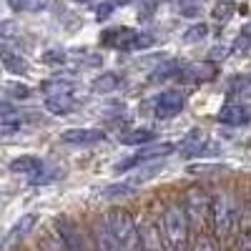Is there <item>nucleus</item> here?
<instances>
[{
  "instance_id": "16",
  "label": "nucleus",
  "mask_w": 251,
  "mask_h": 251,
  "mask_svg": "<svg viewBox=\"0 0 251 251\" xmlns=\"http://www.w3.org/2000/svg\"><path fill=\"white\" fill-rule=\"evenodd\" d=\"M33 224H35V216H33V214L23 216V219H20V221L10 228V231H8V236H5L3 246H10V244H13V241H18L20 236H25V234L30 231V228H33Z\"/></svg>"
},
{
  "instance_id": "22",
  "label": "nucleus",
  "mask_w": 251,
  "mask_h": 251,
  "mask_svg": "<svg viewBox=\"0 0 251 251\" xmlns=\"http://www.w3.org/2000/svg\"><path fill=\"white\" fill-rule=\"evenodd\" d=\"M43 63H46V66H63V63H66V53L58 50V48L46 50L43 53Z\"/></svg>"
},
{
  "instance_id": "32",
  "label": "nucleus",
  "mask_w": 251,
  "mask_h": 251,
  "mask_svg": "<svg viewBox=\"0 0 251 251\" xmlns=\"http://www.w3.org/2000/svg\"><path fill=\"white\" fill-rule=\"evenodd\" d=\"M116 5H128V3H133V0H113Z\"/></svg>"
},
{
  "instance_id": "24",
  "label": "nucleus",
  "mask_w": 251,
  "mask_h": 251,
  "mask_svg": "<svg viewBox=\"0 0 251 251\" xmlns=\"http://www.w3.org/2000/svg\"><path fill=\"white\" fill-rule=\"evenodd\" d=\"M194 251H216V244H214V239H208V236H201V239L196 241Z\"/></svg>"
},
{
  "instance_id": "20",
  "label": "nucleus",
  "mask_w": 251,
  "mask_h": 251,
  "mask_svg": "<svg viewBox=\"0 0 251 251\" xmlns=\"http://www.w3.org/2000/svg\"><path fill=\"white\" fill-rule=\"evenodd\" d=\"M40 91L48 93V96H58V93H71V83H63V80H46Z\"/></svg>"
},
{
  "instance_id": "23",
  "label": "nucleus",
  "mask_w": 251,
  "mask_h": 251,
  "mask_svg": "<svg viewBox=\"0 0 251 251\" xmlns=\"http://www.w3.org/2000/svg\"><path fill=\"white\" fill-rule=\"evenodd\" d=\"M20 131V121L13 118V116H5V118H0V136H8V133H15Z\"/></svg>"
},
{
  "instance_id": "31",
  "label": "nucleus",
  "mask_w": 251,
  "mask_h": 251,
  "mask_svg": "<svg viewBox=\"0 0 251 251\" xmlns=\"http://www.w3.org/2000/svg\"><path fill=\"white\" fill-rule=\"evenodd\" d=\"M5 116H13V106H8V103H0V118Z\"/></svg>"
},
{
  "instance_id": "8",
  "label": "nucleus",
  "mask_w": 251,
  "mask_h": 251,
  "mask_svg": "<svg viewBox=\"0 0 251 251\" xmlns=\"http://www.w3.org/2000/svg\"><path fill=\"white\" fill-rule=\"evenodd\" d=\"M60 141L68 143V146H93L98 141H103V131L96 128H71V131H63Z\"/></svg>"
},
{
  "instance_id": "29",
  "label": "nucleus",
  "mask_w": 251,
  "mask_h": 251,
  "mask_svg": "<svg viewBox=\"0 0 251 251\" xmlns=\"http://www.w3.org/2000/svg\"><path fill=\"white\" fill-rule=\"evenodd\" d=\"M8 5L13 10H25L28 8V0H8Z\"/></svg>"
},
{
  "instance_id": "19",
  "label": "nucleus",
  "mask_w": 251,
  "mask_h": 251,
  "mask_svg": "<svg viewBox=\"0 0 251 251\" xmlns=\"http://www.w3.org/2000/svg\"><path fill=\"white\" fill-rule=\"evenodd\" d=\"M206 35H208V25L206 23H196L191 28H186L183 40H186V43H199V40H203Z\"/></svg>"
},
{
  "instance_id": "12",
  "label": "nucleus",
  "mask_w": 251,
  "mask_h": 251,
  "mask_svg": "<svg viewBox=\"0 0 251 251\" xmlns=\"http://www.w3.org/2000/svg\"><path fill=\"white\" fill-rule=\"evenodd\" d=\"M10 171L13 174H28V176H35L43 171V161L35 158V156H18L10 161Z\"/></svg>"
},
{
  "instance_id": "6",
  "label": "nucleus",
  "mask_w": 251,
  "mask_h": 251,
  "mask_svg": "<svg viewBox=\"0 0 251 251\" xmlns=\"http://www.w3.org/2000/svg\"><path fill=\"white\" fill-rule=\"evenodd\" d=\"M136 38H138V30L133 28H108L106 33L100 35V43L106 48H118V50H133L136 48Z\"/></svg>"
},
{
  "instance_id": "21",
  "label": "nucleus",
  "mask_w": 251,
  "mask_h": 251,
  "mask_svg": "<svg viewBox=\"0 0 251 251\" xmlns=\"http://www.w3.org/2000/svg\"><path fill=\"white\" fill-rule=\"evenodd\" d=\"M5 93L10 98H28L30 96V88L23 86V83H5Z\"/></svg>"
},
{
  "instance_id": "18",
  "label": "nucleus",
  "mask_w": 251,
  "mask_h": 251,
  "mask_svg": "<svg viewBox=\"0 0 251 251\" xmlns=\"http://www.w3.org/2000/svg\"><path fill=\"white\" fill-rule=\"evenodd\" d=\"M153 138H156V133L151 128H136V131L123 136V143L126 146H146V143H151Z\"/></svg>"
},
{
  "instance_id": "5",
  "label": "nucleus",
  "mask_w": 251,
  "mask_h": 251,
  "mask_svg": "<svg viewBox=\"0 0 251 251\" xmlns=\"http://www.w3.org/2000/svg\"><path fill=\"white\" fill-rule=\"evenodd\" d=\"M211 211V196L201 188H191V191L186 194V214H188V221L201 226L206 214Z\"/></svg>"
},
{
  "instance_id": "1",
  "label": "nucleus",
  "mask_w": 251,
  "mask_h": 251,
  "mask_svg": "<svg viewBox=\"0 0 251 251\" xmlns=\"http://www.w3.org/2000/svg\"><path fill=\"white\" fill-rule=\"evenodd\" d=\"M188 214L178 203H171L163 214V244L169 251H186L188 249Z\"/></svg>"
},
{
  "instance_id": "7",
  "label": "nucleus",
  "mask_w": 251,
  "mask_h": 251,
  "mask_svg": "<svg viewBox=\"0 0 251 251\" xmlns=\"http://www.w3.org/2000/svg\"><path fill=\"white\" fill-rule=\"evenodd\" d=\"M183 111V96L178 91H163L153 100V113L158 118H174Z\"/></svg>"
},
{
  "instance_id": "17",
  "label": "nucleus",
  "mask_w": 251,
  "mask_h": 251,
  "mask_svg": "<svg viewBox=\"0 0 251 251\" xmlns=\"http://www.w3.org/2000/svg\"><path fill=\"white\" fill-rule=\"evenodd\" d=\"M203 146H206V141L201 138V133L199 131H191V133H188V138L181 143V153L183 156H196V153L203 151Z\"/></svg>"
},
{
  "instance_id": "9",
  "label": "nucleus",
  "mask_w": 251,
  "mask_h": 251,
  "mask_svg": "<svg viewBox=\"0 0 251 251\" xmlns=\"http://www.w3.org/2000/svg\"><path fill=\"white\" fill-rule=\"evenodd\" d=\"M93 234H96V249H98V251H123V249H121V244H118V239H116V236H113V231H111L108 221L96 224Z\"/></svg>"
},
{
  "instance_id": "11",
  "label": "nucleus",
  "mask_w": 251,
  "mask_h": 251,
  "mask_svg": "<svg viewBox=\"0 0 251 251\" xmlns=\"http://www.w3.org/2000/svg\"><path fill=\"white\" fill-rule=\"evenodd\" d=\"M46 111L53 116H68L75 111V100L71 98V93H58V96H48L46 98Z\"/></svg>"
},
{
  "instance_id": "14",
  "label": "nucleus",
  "mask_w": 251,
  "mask_h": 251,
  "mask_svg": "<svg viewBox=\"0 0 251 251\" xmlns=\"http://www.w3.org/2000/svg\"><path fill=\"white\" fill-rule=\"evenodd\" d=\"M121 86H123V78H121L118 73H103V75H98V78L91 83L93 93H113V91H118Z\"/></svg>"
},
{
  "instance_id": "3",
  "label": "nucleus",
  "mask_w": 251,
  "mask_h": 251,
  "mask_svg": "<svg viewBox=\"0 0 251 251\" xmlns=\"http://www.w3.org/2000/svg\"><path fill=\"white\" fill-rule=\"evenodd\" d=\"M211 219H214V231L219 239L231 236L236 226V203L228 191H219L211 196Z\"/></svg>"
},
{
  "instance_id": "13",
  "label": "nucleus",
  "mask_w": 251,
  "mask_h": 251,
  "mask_svg": "<svg viewBox=\"0 0 251 251\" xmlns=\"http://www.w3.org/2000/svg\"><path fill=\"white\" fill-rule=\"evenodd\" d=\"M141 251H166L163 239L153 224H143V228H141Z\"/></svg>"
},
{
  "instance_id": "15",
  "label": "nucleus",
  "mask_w": 251,
  "mask_h": 251,
  "mask_svg": "<svg viewBox=\"0 0 251 251\" xmlns=\"http://www.w3.org/2000/svg\"><path fill=\"white\" fill-rule=\"evenodd\" d=\"M0 60H3L5 71H10L13 75H25L28 73V63L20 58L18 53H13V50H3V53H0Z\"/></svg>"
},
{
  "instance_id": "28",
  "label": "nucleus",
  "mask_w": 251,
  "mask_h": 251,
  "mask_svg": "<svg viewBox=\"0 0 251 251\" xmlns=\"http://www.w3.org/2000/svg\"><path fill=\"white\" fill-rule=\"evenodd\" d=\"M239 251H251V226L244 231V236H241V249Z\"/></svg>"
},
{
  "instance_id": "30",
  "label": "nucleus",
  "mask_w": 251,
  "mask_h": 251,
  "mask_svg": "<svg viewBox=\"0 0 251 251\" xmlns=\"http://www.w3.org/2000/svg\"><path fill=\"white\" fill-rule=\"evenodd\" d=\"M28 8L30 10H40V8H46V0H28Z\"/></svg>"
},
{
  "instance_id": "4",
  "label": "nucleus",
  "mask_w": 251,
  "mask_h": 251,
  "mask_svg": "<svg viewBox=\"0 0 251 251\" xmlns=\"http://www.w3.org/2000/svg\"><path fill=\"white\" fill-rule=\"evenodd\" d=\"M176 151L174 143H146L138 153H133L131 158H123L118 166H116V174H123V171H131L141 163H149V161H156V158H163Z\"/></svg>"
},
{
  "instance_id": "2",
  "label": "nucleus",
  "mask_w": 251,
  "mask_h": 251,
  "mask_svg": "<svg viewBox=\"0 0 251 251\" xmlns=\"http://www.w3.org/2000/svg\"><path fill=\"white\" fill-rule=\"evenodd\" d=\"M106 221H108L111 231L118 239L123 251H141V231L136 228V221H133V216L128 211L113 208V211H108Z\"/></svg>"
},
{
  "instance_id": "33",
  "label": "nucleus",
  "mask_w": 251,
  "mask_h": 251,
  "mask_svg": "<svg viewBox=\"0 0 251 251\" xmlns=\"http://www.w3.org/2000/svg\"><path fill=\"white\" fill-rule=\"evenodd\" d=\"M75 3H91V0H75Z\"/></svg>"
},
{
  "instance_id": "26",
  "label": "nucleus",
  "mask_w": 251,
  "mask_h": 251,
  "mask_svg": "<svg viewBox=\"0 0 251 251\" xmlns=\"http://www.w3.org/2000/svg\"><path fill=\"white\" fill-rule=\"evenodd\" d=\"M15 33H18L15 23H10V20H3V23H0V38H13Z\"/></svg>"
},
{
  "instance_id": "27",
  "label": "nucleus",
  "mask_w": 251,
  "mask_h": 251,
  "mask_svg": "<svg viewBox=\"0 0 251 251\" xmlns=\"http://www.w3.org/2000/svg\"><path fill=\"white\" fill-rule=\"evenodd\" d=\"M113 5H116L113 0H111V3H100V5H98V10H96V18H98V20H106V18L113 13Z\"/></svg>"
},
{
  "instance_id": "10",
  "label": "nucleus",
  "mask_w": 251,
  "mask_h": 251,
  "mask_svg": "<svg viewBox=\"0 0 251 251\" xmlns=\"http://www.w3.org/2000/svg\"><path fill=\"white\" fill-rule=\"evenodd\" d=\"M249 111L246 106H241V103H226V106L219 111V121L226 123V126H244L249 123Z\"/></svg>"
},
{
  "instance_id": "25",
  "label": "nucleus",
  "mask_w": 251,
  "mask_h": 251,
  "mask_svg": "<svg viewBox=\"0 0 251 251\" xmlns=\"http://www.w3.org/2000/svg\"><path fill=\"white\" fill-rule=\"evenodd\" d=\"M231 3H234V0H219V3H216V10H214V15H216V18L228 15V13H231Z\"/></svg>"
}]
</instances>
